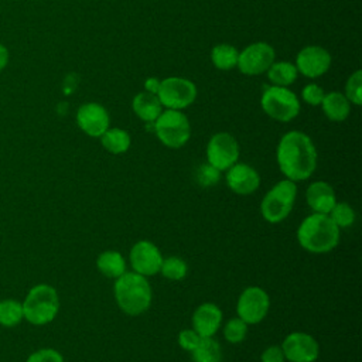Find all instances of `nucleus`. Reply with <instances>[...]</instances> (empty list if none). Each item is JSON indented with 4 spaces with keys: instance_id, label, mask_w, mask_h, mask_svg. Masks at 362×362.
<instances>
[{
    "instance_id": "1",
    "label": "nucleus",
    "mask_w": 362,
    "mask_h": 362,
    "mask_svg": "<svg viewBox=\"0 0 362 362\" xmlns=\"http://www.w3.org/2000/svg\"><path fill=\"white\" fill-rule=\"evenodd\" d=\"M276 158L283 175L294 182L310 178L317 168V148L313 140L298 130L283 134Z\"/></svg>"
},
{
    "instance_id": "2",
    "label": "nucleus",
    "mask_w": 362,
    "mask_h": 362,
    "mask_svg": "<svg viewBox=\"0 0 362 362\" xmlns=\"http://www.w3.org/2000/svg\"><path fill=\"white\" fill-rule=\"evenodd\" d=\"M297 240L310 253H328L339 243V228L328 215L313 212L298 225Z\"/></svg>"
},
{
    "instance_id": "3",
    "label": "nucleus",
    "mask_w": 362,
    "mask_h": 362,
    "mask_svg": "<svg viewBox=\"0 0 362 362\" xmlns=\"http://www.w3.org/2000/svg\"><path fill=\"white\" fill-rule=\"evenodd\" d=\"M113 294L119 308L127 315H140L146 313L153 300L151 286L147 277L136 272H124L115 279Z\"/></svg>"
},
{
    "instance_id": "4",
    "label": "nucleus",
    "mask_w": 362,
    "mask_h": 362,
    "mask_svg": "<svg viewBox=\"0 0 362 362\" xmlns=\"http://www.w3.org/2000/svg\"><path fill=\"white\" fill-rule=\"evenodd\" d=\"M59 310V297L57 290L49 284L34 286L24 303L23 314L24 318L33 325H45L51 322Z\"/></svg>"
},
{
    "instance_id": "5",
    "label": "nucleus",
    "mask_w": 362,
    "mask_h": 362,
    "mask_svg": "<svg viewBox=\"0 0 362 362\" xmlns=\"http://www.w3.org/2000/svg\"><path fill=\"white\" fill-rule=\"evenodd\" d=\"M297 197V185L287 178L276 182L260 202V214L269 223L283 222L291 212Z\"/></svg>"
},
{
    "instance_id": "6",
    "label": "nucleus",
    "mask_w": 362,
    "mask_h": 362,
    "mask_svg": "<svg viewBox=\"0 0 362 362\" xmlns=\"http://www.w3.org/2000/svg\"><path fill=\"white\" fill-rule=\"evenodd\" d=\"M153 123L156 136L170 148H180L189 140L191 126L181 110L167 109L165 112H161Z\"/></svg>"
},
{
    "instance_id": "7",
    "label": "nucleus",
    "mask_w": 362,
    "mask_h": 362,
    "mask_svg": "<svg viewBox=\"0 0 362 362\" xmlns=\"http://www.w3.org/2000/svg\"><path fill=\"white\" fill-rule=\"evenodd\" d=\"M260 105L267 116L279 122H290L300 112L297 96L286 86L267 88L262 95Z\"/></svg>"
},
{
    "instance_id": "8",
    "label": "nucleus",
    "mask_w": 362,
    "mask_h": 362,
    "mask_svg": "<svg viewBox=\"0 0 362 362\" xmlns=\"http://www.w3.org/2000/svg\"><path fill=\"white\" fill-rule=\"evenodd\" d=\"M157 96L161 105L167 109L181 110L195 100L197 86L185 78L170 76L160 82Z\"/></svg>"
},
{
    "instance_id": "9",
    "label": "nucleus",
    "mask_w": 362,
    "mask_h": 362,
    "mask_svg": "<svg viewBox=\"0 0 362 362\" xmlns=\"http://www.w3.org/2000/svg\"><path fill=\"white\" fill-rule=\"evenodd\" d=\"M270 308L269 294L259 286L246 287L238 300L236 311L247 325H255L263 321Z\"/></svg>"
},
{
    "instance_id": "10",
    "label": "nucleus",
    "mask_w": 362,
    "mask_h": 362,
    "mask_svg": "<svg viewBox=\"0 0 362 362\" xmlns=\"http://www.w3.org/2000/svg\"><path fill=\"white\" fill-rule=\"evenodd\" d=\"M239 158V144L236 139L226 133L221 132L214 134L206 144V160L208 164L219 171H226Z\"/></svg>"
},
{
    "instance_id": "11",
    "label": "nucleus",
    "mask_w": 362,
    "mask_h": 362,
    "mask_svg": "<svg viewBox=\"0 0 362 362\" xmlns=\"http://www.w3.org/2000/svg\"><path fill=\"white\" fill-rule=\"evenodd\" d=\"M284 358L290 362H314L320 355V345L317 339L307 332H290L280 345Z\"/></svg>"
},
{
    "instance_id": "12",
    "label": "nucleus",
    "mask_w": 362,
    "mask_h": 362,
    "mask_svg": "<svg viewBox=\"0 0 362 362\" xmlns=\"http://www.w3.org/2000/svg\"><path fill=\"white\" fill-rule=\"evenodd\" d=\"M129 259L133 272L144 277H148L160 273V267L164 257L160 249L153 242L139 240L132 246Z\"/></svg>"
},
{
    "instance_id": "13",
    "label": "nucleus",
    "mask_w": 362,
    "mask_h": 362,
    "mask_svg": "<svg viewBox=\"0 0 362 362\" xmlns=\"http://www.w3.org/2000/svg\"><path fill=\"white\" fill-rule=\"evenodd\" d=\"M274 62V49L267 42H255L246 47L238 57V68L246 75H259Z\"/></svg>"
},
{
    "instance_id": "14",
    "label": "nucleus",
    "mask_w": 362,
    "mask_h": 362,
    "mask_svg": "<svg viewBox=\"0 0 362 362\" xmlns=\"http://www.w3.org/2000/svg\"><path fill=\"white\" fill-rule=\"evenodd\" d=\"M76 123L79 129L90 137H100L109 129L107 110L95 102L82 105L76 112Z\"/></svg>"
},
{
    "instance_id": "15",
    "label": "nucleus",
    "mask_w": 362,
    "mask_h": 362,
    "mask_svg": "<svg viewBox=\"0 0 362 362\" xmlns=\"http://www.w3.org/2000/svg\"><path fill=\"white\" fill-rule=\"evenodd\" d=\"M331 65L329 52L318 45H310L303 48L296 61V68L308 78L321 76L328 71Z\"/></svg>"
},
{
    "instance_id": "16",
    "label": "nucleus",
    "mask_w": 362,
    "mask_h": 362,
    "mask_svg": "<svg viewBox=\"0 0 362 362\" xmlns=\"http://www.w3.org/2000/svg\"><path fill=\"white\" fill-rule=\"evenodd\" d=\"M226 185L238 195H249L260 185L259 173L246 163H235L226 170Z\"/></svg>"
},
{
    "instance_id": "17",
    "label": "nucleus",
    "mask_w": 362,
    "mask_h": 362,
    "mask_svg": "<svg viewBox=\"0 0 362 362\" xmlns=\"http://www.w3.org/2000/svg\"><path fill=\"white\" fill-rule=\"evenodd\" d=\"M222 322V311L214 303H202L192 314V329L201 337H214Z\"/></svg>"
},
{
    "instance_id": "18",
    "label": "nucleus",
    "mask_w": 362,
    "mask_h": 362,
    "mask_svg": "<svg viewBox=\"0 0 362 362\" xmlns=\"http://www.w3.org/2000/svg\"><path fill=\"white\" fill-rule=\"evenodd\" d=\"M305 201L315 214L328 215L332 206L337 204L334 188L325 181H314L307 187Z\"/></svg>"
},
{
    "instance_id": "19",
    "label": "nucleus",
    "mask_w": 362,
    "mask_h": 362,
    "mask_svg": "<svg viewBox=\"0 0 362 362\" xmlns=\"http://www.w3.org/2000/svg\"><path fill=\"white\" fill-rule=\"evenodd\" d=\"M134 113L144 122H154L161 113V102L157 95L150 92H140L133 99Z\"/></svg>"
},
{
    "instance_id": "20",
    "label": "nucleus",
    "mask_w": 362,
    "mask_h": 362,
    "mask_svg": "<svg viewBox=\"0 0 362 362\" xmlns=\"http://www.w3.org/2000/svg\"><path fill=\"white\" fill-rule=\"evenodd\" d=\"M325 116L332 122H342L348 117L351 105L349 100L339 92H329L321 102Z\"/></svg>"
},
{
    "instance_id": "21",
    "label": "nucleus",
    "mask_w": 362,
    "mask_h": 362,
    "mask_svg": "<svg viewBox=\"0 0 362 362\" xmlns=\"http://www.w3.org/2000/svg\"><path fill=\"white\" fill-rule=\"evenodd\" d=\"M96 267L103 276L117 279L126 272V260L117 250H105L98 256Z\"/></svg>"
},
{
    "instance_id": "22",
    "label": "nucleus",
    "mask_w": 362,
    "mask_h": 362,
    "mask_svg": "<svg viewBox=\"0 0 362 362\" xmlns=\"http://www.w3.org/2000/svg\"><path fill=\"white\" fill-rule=\"evenodd\" d=\"M100 143L105 150H107L112 154H122L126 153L130 147L132 139L130 134L119 127H109L102 136Z\"/></svg>"
},
{
    "instance_id": "23",
    "label": "nucleus",
    "mask_w": 362,
    "mask_h": 362,
    "mask_svg": "<svg viewBox=\"0 0 362 362\" xmlns=\"http://www.w3.org/2000/svg\"><path fill=\"white\" fill-rule=\"evenodd\" d=\"M194 362H222V349L214 337L201 338L192 351Z\"/></svg>"
},
{
    "instance_id": "24",
    "label": "nucleus",
    "mask_w": 362,
    "mask_h": 362,
    "mask_svg": "<svg viewBox=\"0 0 362 362\" xmlns=\"http://www.w3.org/2000/svg\"><path fill=\"white\" fill-rule=\"evenodd\" d=\"M269 81L274 86H287L297 79V68L291 62H273L267 69Z\"/></svg>"
},
{
    "instance_id": "25",
    "label": "nucleus",
    "mask_w": 362,
    "mask_h": 362,
    "mask_svg": "<svg viewBox=\"0 0 362 362\" xmlns=\"http://www.w3.org/2000/svg\"><path fill=\"white\" fill-rule=\"evenodd\" d=\"M238 57H239L238 49L229 44H219L214 47L211 52L212 64L222 71L235 68L238 64Z\"/></svg>"
},
{
    "instance_id": "26",
    "label": "nucleus",
    "mask_w": 362,
    "mask_h": 362,
    "mask_svg": "<svg viewBox=\"0 0 362 362\" xmlns=\"http://www.w3.org/2000/svg\"><path fill=\"white\" fill-rule=\"evenodd\" d=\"M24 318L23 304L17 300L7 298L0 301V325L14 327Z\"/></svg>"
},
{
    "instance_id": "27",
    "label": "nucleus",
    "mask_w": 362,
    "mask_h": 362,
    "mask_svg": "<svg viewBox=\"0 0 362 362\" xmlns=\"http://www.w3.org/2000/svg\"><path fill=\"white\" fill-rule=\"evenodd\" d=\"M160 273L165 279H168V280L178 281V280H182L187 276L188 266H187V263L181 257L170 256V257L163 259V263H161V267H160Z\"/></svg>"
},
{
    "instance_id": "28",
    "label": "nucleus",
    "mask_w": 362,
    "mask_h": 362,
    "mask_svg": "<svg viewBox=\"0 0 362 362\" xmlns=\"http://www.w3.org/2000/svg\"><path fill=\"white\" fill-rule=\"evenodd\" d=\"M328 216L332 219V222L339 229L341 228H348L355 222V211L346 202H337L332 206V209L329 211Z\"/></svg>"
},
{
    "instance_id": "29",
    "label": "nucleus",
    "mask_w": 362,
    "mask_h": 362,
    "mask_svg": "<svg viewBox=\"0 0 362 362\" xmlns=\"http://www.w3.org/2000/svg\"><path fill=\"white\" fill-rule=\"evenodd\" d=\"M247 327L249 325L242 318L239 317L230 318L223 328V337L230 344H239L246 338Z\"/></svg>"
},
{
    "instance_id": "30",
    "label": "nucleus",
    "mask_w": 362,
    "mask_h": 362,
    "mask_svg": "<svg viewBox=\"0 0 362 362\" xmlns=\"http://www.w3.org/2000/svg\"><path fill=\"white\" fill-rule=\"evenodd\" d=\"M345 98L354 105L362 103V74L361 71L354 72L345 85Z\"/></svg>"
},
{
    "instance_id": "31",
    "label": "nucleus",
    "mask_w": 362,
    "mask_h": 362,
    "mask_svg": "<svg viewBox=\"0 0 362 362\" xmlns=\"http://www.w3.org/2000/svg\"><path fill=\"white\" fill-rule=\"evenodd\" d=\"M27 362H64V358L57 349L44 348L33 352L27 358Z\"/></svg>"
},
{
    "instance_id": "32",
    "label": "nucleus",
    "mask_w": 362,
    "mask_h": 362,
    "mask_svg": "<svg viewBox=\"0 0 362 362\" xmlns=\"http://www.w3.org/2000/svg\"><path fill=\"white\" fill-rule=\"evenodd\" d=\"M177 339H178V345H180L184 351L192 352V351L195 349V346L198 345L201 337H199L192 328H187V329L180 331Z\"/></svg>"
},
{
    "instance_id": "33",
    "label": "nucleus",
    "mask_w": 362,
    "mask_h": 362,
    "mask_svg": "<svg viewBox=\"0 0 362 362\" xmlns=\"http://www.w3.org/2000/svg\"><path fill=\"white\" fill-rule=\"evenodd\" d=\"M219 173H221L219 170L214 168L209 164H205V165L199 167L197 177H198V181H199L201 185L209 187V185H212V184L219 181Z\"/></svg>"
},
{
    "instance_id": "34",
    "label": "nucleus",
    "mask_w": 362,
    "mask_h": 362,
    "mask_svg": "<svg viewBox=\"0 0 362 362\" xmlns=\"http://www.w3.org/2000/svg\"><path fill=\"white\" fill-rule=\"evenodd\" d=\"M324 96H325V93H324L322 88L318 86L317 83H310V85L304 86V89H303V99L308 105H313V106L321 105Z\"/></svg>"
},
{
    "instance_id": "35",
    "label": "nucleus",
    "mask_w": 362,
    "mask_h": 362,
    "mask_svg": "<svg viewBox=\"0 0 362 362\" xmlns=\"http://www.w3.org/2000/svg\"><path fill=\"white\" fill-rule=\"evenodd\" d=\"M260 361L262 362H284L286 358L280 345H270L262 352Z\"/></svg>"
},
{
    "instance_id": "36",
    "label": "nucleus",
    "mask_w": 362,
    "mask_h": 362,
    "mask_svg": "<svg viewBox=\"0 0 362 362\" xmlns=\"http://www.w3.org/2000/svg\"><path fill=\"white\" fill-rule=\"evenodd\" d=\"M144 88H146L147 92L157 95V92H158V89H160V81L156 79V78H148V79L146 81V83H144Z\"/></svg>"
},
{
    "instance_id": "37",
    "label": "nucleus",
    "mask_w": 362,
    "mask_h": 362,
    "mask_svg": "<svg viewBox=\"0 0 362 362\" xmlns=\"http://www.w3.org/2000/svg\"><path fill=\"white\" fill-rule=\"evenodd\" d=\"M7 62H8V51L3 44H0V71L6 68Z\"/></svg>"
}]
</instances>
